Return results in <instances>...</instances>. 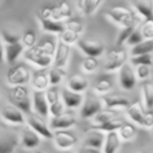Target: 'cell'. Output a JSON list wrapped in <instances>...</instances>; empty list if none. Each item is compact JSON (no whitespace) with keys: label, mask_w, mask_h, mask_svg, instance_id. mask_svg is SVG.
I'll return each mask as SVG.
<instances>
[{"label":"cell","mask_w":153,"mask_h":153,"mask_svg":"<svg viewBox=\"0 0 153 153\" xmlns=\"http://www.w3.org/2000/svg\"><path fill=\"white\" fill-rule=\"evenodd\" d=\"M136 76L129 64H124L120 68V85L124 90H132L135 87Z\"/></svg>","instance_id":"cell-10"},{"label":"cell","mask_w":153,"mask_h":153,"mask_svg":"<svg viewBox=\"0 0 153 153\" xmlns=\"http://www.w3.org/2000/svg\"><path fill=\"white\" fill-rule=\"evenodd\" d=\"M135 28H136V23L131 24V25H128V26H124V27L121 30V32H120L119 36H117V46H121V45H123L124 43H126L127 39L129 38L131 33L133 32Z\"/></svg>","instance_id":"cell-39"},{"label":"cell","mask_w":153,"mask_h":153,"mask_svg":"<svg viewBox=\"0 0 153 153\" xmlns=\"http://www.w3.org/2000/svg\"><path fill=\"white\" fill-rule=\"evenodd\" d=\"M98 66V60H97V58L94 57H87L82 62V69H83L84 72H87V74H91V72L96 71Z\"/></svg>","instance_id":"cell-41"},{"label":"cell","mask_w":153,"mask_h":153,"mask_svg":"<svg viewBox=\"0 0 153 153\" xmlns=\"http://www.w3.org/2000/svg\"><path fill=\"white\" fill-rule=\"evenodd\" d=\"M152 130H153V126H152Z\"/></svg>","instance_id":"cell-54"},{"label":"cell","mask_w":153,"mask_h":153,"mask_svg":"<svg viewBox=\"0 0 153 153\" xmlns=\"http://www.w3.org/2000/svg\"><path fill=\"white\" fill-rule=\"evenodd\" d=\"M151 74L150 66L148 65H138L136 66V78L138 80H146Z\"/></svg>","instance_id":"cell-46"},{"label":"cell","mask_w":153,"mask_h":153,"mask_svg":"<svg viewBox=\"0 0 153 153\" xmlns=\"http://www.w3.org/2000/svg\"><path fill=\"white\" fill-rule=\"evenodd\" d=\"M7 81L11 86L25 85L30 81V72L23 65L14 66L7 71Z\"/></svg>","instance_id":"cell-3"},{"label":"cell","mask_w":153,"mask_h":153,"mask_svg":"<svg viewBox=\"0 0 153 153\" xmlns=\"http://www.w3.org/2000/svg\"><path fill=\"white\" fill-rule=\"evenodd\" d=\"M60 39H61L64 43H66V44L71 45V44L76 43V41L80 39V34L74 32V30L64 28L63 32L60 34Z\"/></svg>","instance_id":"cell-36"},{"label":"cell","mask_w":153,"mask_h":153,"mask_svg":"<svg viewBox=\"0 0 153 153\" xmlns=\"http://www.w3.org/2000/svg\"><path fill=\"white\" fill-rule=\"evenodd\" d=\"M71 7L66 0H62L58 7H53L51 11V19L56 21L67 19L71 17Z\"/></svg>","instance_id":"cell-18"},{"label":"cell","mask_w":153,"mask_h":153,"mask_svg":"<svg viewBox=\"0 0 153 153\" xmlns=\"http://www.w3.org/2000/svg\"><path fill=\"white\" fill-rule=\"evenodd\" d=\"M37 37L34 30H26L23 35L21 36V43L24 45V47H33L36 45Z\"/></svg>","instance_id":"cell-42"},{"label":"cell","mask_w":153,"mask_h":153,"mask_svg":"<svg viewBox=\"0 0 153 153\" xmlns=\"http://www.w3.org/2000/svg\"><path fill=\"white\" fill-rule=\"evenodd\" d=\"M127 114L131 121H133L135 124H137V125L143 127L145 111L140 102H135L133 104H130V106L127 109Z\"/></svg>","instance_id":"cell-24"},{"label":"cell","mask_w":153,"mask_h":153,"mask_svg":"<svg viewBox=\"0 0 153 153\" xmlns=\"http://www.w3.org/2000/svg\"><path fill=\"white\" fill-rule=\"evenodd\" d=\"M130 62L133 64L134 66L138 65H153V56L152 53H144V55H138L134 56V57L130 58Z\"/></svg>","instance_id":"cell-35"},{"label":"cell","mask_w":153,"mask_h":153,"mask_svg":"<svg viewBox=\"0 0 153 153\" xmlns=\"http://www.w3.org/2000/svg\"><path fill=\"white\" fill-rule=\"evenodd\" d=\"M117 133H119L121 140H129L133 138L134 135L136 134V128L130 123H124L119 129Z\"/></svg>","instance_id":"cell-34"},{"label":"cell","mask_w":153,"mask_h":153,"mask_svg":"<svg viewBox=\"0 0 153 153\" xmlns=\"http://www.w3.org/2000/svg\"><path fill=\"white\" fill-rule=\"evenodd\" d=\"M70 53V45L64 43L61 39H59L55 51V59H53V66L64 68L67 64L68 58Z\"/></svg>","instance_id":"cell-12"},{"label":"cell","mask_w":153,"mask_h":153,"mask_svg":"<svg viewBox=\"0 0 153 153\" xmlns=\"http://www.w3.org/2000/svg\"><path fill=\"white\" fill-rule=\"evenodd\" d=\"M64 26L67 30H74V32L78 33V34H81L83 32V24L80 21H78V20H69V21L64 23Z\"/></svg>","instance_id":"cell-47"},{"label":"cell","mask_w":153,"mask_h":153,"mask_svg":"<svg viewBox=\"0 0 153 153\" xmlns=\"http://www.w3.org/2000/svg\"><path fill=\"white\" fill-rule=\"evenodd\" d=\"M23 51L24 45L21 43V41L13 44H7V46L4 47V60L7 63H14L21 56Z\"/></svg>","instance_id":"cell-17"},{"label":"cell","mask_w":153,"mask_h":153,"mask_svg":"<svg viewBox=\"0 0 153 153\" xmlns=\"http://www.w3.org/2000/svg\"><path fill=\"white\" fill-rule=\"evenodd\" d=\"M62 99H63L64 105L68 108H78L83 104L84 101L83 96L81 94L71 91L66 88L62 90Z\"/></svg>","instance_id":"cell-16"},{"label":"cell","mask_w":153,"mask_h":153,"mask_svg":"<svg viewBox=\"0 0 153 153\" xmlns=\"http://www.w3.org/2000/svg\"><path fill=\"white\" fill-rule=\"evenodd\" d=\"M102 109V102L96 98H87L83 101V106H82L81 115L82 119H90L94 117L99 111Z\"/></svg>","instance_id":"cell-14"},{"label":"cell","mask_w":153,"mask_h":153,"mask_svg":"<svg viewBox=\"0 0 153 153\" xmlns=\"http://www.w3.org/2000/svg\"><path fill=\"white\" fill-rule=\"evenodd\" d=\"M51 11H53V7H43V9H41V11H40V13H39L38 17H40V18H46V19L51 18Z\"/></svg>","instance_id":"cell-50"},{"label":"cell","mask_w":153,"mask_h":153,"mask_svg":"<svg viewBox=\"0 0 153 153\" xmlns=\"http://www.w3.org/2000/svg\"><path fill=\"white\" fill-rule=\"evenodd\" d=\"M102 103L106 108L109 109H117V108H128L130 106V101L125 97L119 96V94H112V96H105L102 99Z\"/></svg>","instance_id":"cell-15"},{"label":"cell","mask_w":153,"mask_h":153,"mask_svg":"<svg viewBox=\"0 0 153 153\" xmlns=\"http://www.w3.org/2000/svg\"><path fill=\"white\" fill-rule=\"evenodd\" d=\"M64 111V103L62 102L61 99L56 101L55 103L49 105V113L51 117H58V115L62 114Z\"/></svg>","instance_id":"cell-45"},{"label":"cell","mask_w":153,"mask_h":153,"mask_svg":"<svg viewBox=\"0 0 153 153\" xmlns=\"http://www.w3.org/2000/svg\"><path fill=\"white\" fill-rule=\"evenodd\" d=\"M107 16L112 21L121 26H128L136 23V19L134 14L129 9L124 7H114L107 11Z\"/></svg>","instance_id":"cell-2"},{"label":"cell","mask_w":153,"mask_h":153,"mask_svg":"<svg viewBox=\"0 0 153 153\" xmlns=\"http://www.w3.org/2000/svg\"><path fill=\"white\" fill-rule=\"evenodd\" d=\"M0 114L5 122L13 124V125H23L25 123V117L23 115V112L15 106L3 107Z\"/></svg>","instance_id":"cell-11"},{"label":"cell","mask_w":153,"mask_h":153,"mask_svg":"<svg viewBox=\"0 0 153 153\" xmlns=\"http://www.w3.org/2000/svg\"><path fill=\"white\" fill-rule=\"evenodd\" d=\"M79 48L85 53L87 57L98 58L102 56L105 51V45L99 40L91 39H79L76 41Z\"/></svg>","instance_id":"cell-5"},{"label":"cell","mask_w":153,"mask_h":153,"mask_svg":"<svg viewBox=\"0 0 153 153\" xmlns=\"http://www.w3.org/2000/svg\"><path fill=\"white\" fill-rule=\"evenodd\" d=\"M143 99H144L145 106L148 110L153 109V83L152 82H146L143 85Z\"/></svg>","instance_id":"cell-32"},{"label":"cell","mask_w":153,"mask_h":153,"mask_svg":"<svg viewBox=\"0 0 153 153\" xmlns=\"http://www.w3.org/2000/svg\"><path fill=\"white\" fill-rule=\"evenodd\" d=\"M112 88V83L109 80L102 79L98 81L94 86V91L97 94H105L108 91H110Z\"/></svg>","instance_id":"cell-40"},{"label":"cell","mask_w":153,"mask_h":153,"mask_svg":"<svg viewBox=\"0 0 153 153\" xmlns=\"http://www.w3.org/2000/svg\"><path fill=\"white\" fill-rule=\"evenodd\" d=\"M18 144L19 140L14 135L0 137V153H14Z\"/></svg>","instance_id":"cell-27"},{"label":"cell","mask_w":153,"mask_h":153,"mask_svg":"<svg viewBox=\"0 0 153 153\" xmlns=\"http://www.w3.org/2000/svg\"><path fill=\"white\" fill-rule=\"evenodd\" d=\"M128 59L127 53L123 49L112 51L108 55L106 62L104 64V70L106 71H115L119 70L124 64H126Z\"/></svg>","instance_id":"cell-7"},{"label":"cell","mask_w":153,"mask_h":153,"mask_svg":"<svg viewBox=\"0 0 153 153\" xmlns=\"http://www.w3.org/2000/svg\"><path fill=\"white\" fill-rule=\"evenodd\" d=\"M140 33L145 40L153 39V17L145 19L144 23L140 26Z\"/></svg>","instance_id":"cell-38"},{"label":"cell","mask_w":153,"mask_h":153,"mask_svg":"<svg viewBox=\"0 0 153 153\" xmlns=\"http://www.w3.org/2000/svg\"><path fill=\"white\" fill-rule=\"evenodd\" d=\"M78 153H101L100 149H96V148H91V147H87V146H83Z\"/></svg>","instance_id":"cell-51"},{"label":"cell","mask_w":153,"mask_h":153,"mask_svg":"<svg viewBox=\"0 0 153 153\" xmlns=\"http://www.w3.org/2000/svg\"><path fill=\"white\" fill-rule=\"evenodd\" d=\"M32 84L33 87L35 88V90L43 91V90L47 89L49 85L48 74H46L45 71H42V70H39L38 72H36L33 76Z\"/></svg>","instance_id":"cell-26"},{"label":"cell","mask_w":153,"mask_h":153,"mask_svg":"<svg viewBox=\"0 0 153 153\" xmlns=\"http://www.w3.org/2000/svg\"><path fill=\"white\" fill-rule=\"evenodd\" d=\"M153 53V39L149 40H143L140 43L132 46L130 53L131 57L138 55H144V53Z\"/></svg>","instance_id":"cell-29"},{"label":"cell","mask_w":153,"mask_h":153,"mask_svg":"<svg viewBox=\"0 0 153 153\" xmlns=\"http://www.w3.org/2000/svg\"><path fill=\"white\" fill-rule=\"evenodd\" d=\"M37 47H38L39 51L42 53H44V55H46V56H51V57H53L56 51L55 43L51 42V41H45V42L37 45Z\"/></svg>","instance_id":"cell-43"},{"label":"cell","mask_w":153,"mask_h":153,"mask_svg":"<svg viewBox=\"0 0 153 153\" xmlns=\"http://www.w3.org/2000/svg\"><path fill=\"white\" fill-rule=\"evenodd\" d=\"M39 18V21H40L41 27H42L43 30L48 33H53V34H61L64 30L65 26H64V23H61L60 21H56V20H53L51 18L46 19V18Z\"/></svg>","instance_id":"cell-25"},{"label":"cell","mask_w":153,"mask_h":153,"mask_svg":"<svg viewBox=\"0 0 153 153\" xmlns=\"http://www.w3.org/2000/svg\"><path fill=\"white\" fill-rule=\"evenodd\" d=\"M3 61H4V47L0 43V63H2Z\"/></svg>","instance_id":"cell-52"},{"label":"cell","mask_w":153,"mask_h":153,"mask_svg":"<svg viewBox=\"0 0 153 153\" xmlns=\"http://www.w3.org/2000/svg\"><path fill=\"white\" fill-rule=\"evenodd\" d=\"M133 7L135 11L144 19L153 17V1L152 0H134Z\"/></svg>","instance_id":"cell-22"},{"label":"cell","mask_w":153,"mask_h":153,"mask_svg":"<svg viewBox=\"0 0 153 153\" xmlns=\"http://www.w3.org/2000/svg\"><path fill=\"white\" fill-rule=\"evenodd\" d=\"M33 107L40 117H46L49 114V105L43 91L35 90L33 94Z\"/></svg>","instance_id":"cell-13"},{"label":"cell","mask_w":153,"mask_h":153,"mask_svg":"<svg viewBox=\"0 0 153 153\" xmlns=\"http://www.w3.org/2000/svg\"><path fill=\"white\" fill-rule=\"evenodd\" d=\"M152 126H153V112L151 110H149V111H147V112H145L143 127L152 128Z\"/></svg>","instance_id":"cell-49"},{"label":"cell","mask_w":153,"mask_h":153,"mask_svg":"<svg viewBox=\"0 0 153 153\" xmlns=\"http://www.w3.org/2000/svg\"><path fill=\"white\" fill-rule=\"evenodd\" d=\"M10 101L15 107L26 114L32 113V100L30 94L24 85L13 86L10 90Z\"/></svg>","instance_id":"cell-1"},{"label":"cell","mask_w":153,"mask_h":153,"mask_svg":"<svg viewBox=\"0 0 153 153\" xmlns=\"http://www.w3.org/2000/svg\"><path fill=\"white\" fill-rule=\"evenodd\" d=\"M117 111L113 110V109H105V110H100L96 115L94 117V125L92 126H97V125H101V124H104L106 122L110 121L112 119H115L117 117Z\"/></svg>","instance_id":"cell-30"},{"label":"cell","mask_w":153,"mask_h":153,"mask_svg":"<svg viewBox=\"0 0 153 153\" xmlns=\"http://www.w3.org/2000/svg\"><path fill=\"white\" fill-rule=\"evenodd\" d=\"M104 142V153H115L121 145V137L117 131H110L107 132Z\"/></svg>","instance_id":"cell-23"},{"label":"cell","mask_w":153,"mask_h":153,"mask_svg":"<svg viewBox=\"0 0 153 153\" xmlns=\"http://www.w3.org/2000/svg\"><path fill=\"white\" fill-rule=\"evenodd\" d=\"M67 86L68 89L71 90V91L82 94L88 88V81L85 76H81V74H74L68 80Z\"/></svg>","instance_id":"cell-19"},{"label":"cell","mask_w":153,"mask_h":153,"mask_svg":"<svg viewBox=\"0 0 153 153\" xmlns=\"http://www.w3.org/2000/svg\"><path fill=\"white\" fill-rule=\"evenodd\" d=\"M21 144L26 149H35L40 145L39 134L33 129H25L21 133Z\"/></svg>","instance_id":"cell-21"},{"label":"cell","mask_w":153,"mask_h":153,"mask_svg":"<svg viewBox=\"0 0 153 153\" xmlns=\"http://www.w3.org/2000/svg\"><path fill=\"white\" fill-rule=\"evenodd\" d=\"M76 124V119L72 113L63 112L58 117H53L49 128L51 130H65L74 127Z\"/></svg>","instance_id":"cell-9"},{"label":"cell","mask_w":153,"mask_h":153,"mask_svg":"<svg viewBox=\"0 0 153 153\" xmlns=\"http://www.w3.org/2000/svg\"><path fill=\"white\" fill-rule=\"evenodd\" d=\"M104 140H105V136H104L103 131L94 129V131L89 132V133L86 135V137L84 138L83 146L91 147V148H96V149H101L103 145H104Z\"/></svg>","instance_id":"cell-20"},{"label":"cell","mask_w":153,"mask_h":153,"mask_svg":"<svg viewBox=\"0 0 153 153\" xmlns=\"http://www.w3.org/2000/svg\"><path fill=\"white\" fill-rule=\"evenodd\" d=\"M125 123V121L122 119H112L110 121L106 122L104 124H101V125L92 126V129L100 130L103 132H110V131H117L121 128V126Z\"/></svg>","instance_id":"cell-31"},{"label":"cell","mask_w":153,"mask_h":153,"mask_svg":"<svg viewBox=\"0 0 153 153\" xmlns=\"http://www.w3.org/2000/svg\"><path fill=\"white\" fill-rule=\"evenodd\" d=\"M66 76V71L64 68L61 67H56L53 66L48 72V79H49V85L56 86L63 80V78Z\"/></svg>","instance_id":"cell-33"},{"label":"cell","mask_w":153,"mask_h":153,"mask_svg":"<svg viewBox=\"0 0 153 153\" xmlns=\"http://www.w3.org/2000/svg\"><path fill=\"white\" fill-rule=\"evenodd\" d=\"M53 138L56 146L62 150L71 148L78 143V137L67 130H56Z\"/></svg>","instance_id":"cell-8"},{"label":"cell","mask_w":153,"mask_h":153,"mask_svg":"<svg viewBox=\"0 0 153 153\" xmlns=\"http://www.w3.org/2000/svg\"><path fill=\"white\" fill-rule=\"evenodd\" d=\"M143 40H145V39L143 38L140 30V28H135V30L131 33V35L129 36V38L127 39L126 43H127L128 45H130V46H134V45L140 43Z\"/></svg>","instance_id":"cell-44"},{"label":"cell","mask_w":153,"mask_h":153,"mask_svg":"<svg viewBox=\"0 0 153 153\" xmlns=\"http://www.w3.org/2000/svg\"><path fill=\"white\" fill-rule=\"evenodd\" d=\"M143 153H153V151H145V152Z\"/></svg>","instance_id":"cell-53"},{"label":"cell","mask_w":153,"mask_h":153,"mask_svg":"<svg viewBox=\"0 0 153 153\" xmlns=\"http://www.w3.org/2000/svg\"><path fill=\"white\" fill-rule=\"evenodd\" d=\"M101 2H102V0H79L78 7L83 15L90 16L96 12Z\"/></svg>","instance_id":"cell-28"},{"label":"cell","mask_w":153,"mask_h":153,"mask_svg":"<svg viewBox=\"0 0 153 153\" xmlns=\"http://www.w3.org/2000/svg\"><path fill=\"white\" fill-rule=\"evenodd\" d=\"M26 122H27V125L30 126V129H33L36 133H38L39 136H42L46 140H51L53 137V132L51 131L49 126H47L42 117H40L39 114L37 115L30 113V114H28Z\"/></svg>","instance_id":"cell-4"},{"label":"cell","mask_w":153,"mask_h":153,"mask_svg":"<svg viewBox=\"0 0 153 153\" xmlns=\"http://www.w3.org/2000/svg\"><path fill=\"white\" fill-rule=\"evenodd\" d=\"M65 153H67V152H65Z\"/></svg>","instance_id":"cell-55"},{"label":"cell","mask_w":153,"mask_h":153,"mask_svg":"<svg viewBox=\"0 0 153 153\" xmlns=\"http://www.w3.org/2000/svg\"><path fill=\"white\" fill-rule=\"evenodd\" d=\"M24 57L28 62H30V63H33L34 65L38 66L40 68H46L53 63V57L42 53L39 51L37 45L30 47L24 53Z\"/></svg>","instance_id":"cell-6"},{"label":"cell","mask_w":153,"mask_h":153,"mask_svg":"<svg viewBox=\"0 0 153 153\" xmlns=\"http://www.w3.org/2000/svg\"><path fill=\"white\" fill-rule=\"evenodd\" d=\"M45 97H46V100H47L48 105L53 104V103H55L56 101H58L60 99V94H59V92H58V90L56 87L48 88V89L46 90Z\"/></svg>","instance_id":"cell-48"},{"label":"cell","mask_w":153,"mask_h":153,"mask_svg":"<svg viewBox=\"0 0 153 153\" xmlns=\"http://www.w3.org/2000/svg\"><path fill=\"white\" fill-rule=\"evenodd\" d=\"M1 38L2 40L4 41L7 44H13V43H17V42H20L21 41V35L17 34L15 32H12L10 30H1Z\"/></svg>","instance_id":"cell-37"}]
</instances>
